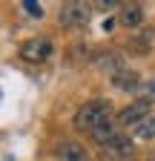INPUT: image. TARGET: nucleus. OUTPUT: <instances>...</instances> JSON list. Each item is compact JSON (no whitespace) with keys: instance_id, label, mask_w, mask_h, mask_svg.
Returning a JSON list of instances; mask_svg holds the SVG:
<instances>
[{"instance_id":"1","label":"nucleus","mask_w":155,"mask_h":161,"mask_svg":"<svg viewBox=\"0 0 155 161\" xmlns=\"http://www.w3.org/2000/svg\"><path fill=\"white\" fill-rule=\"evenodd\" d=\"M109 112H112V107L106 101H89V104H83L75 112V130H83L92 135L104 121H109Z\"/></svg>"},{"instance_id":"2","label":"nucleus","mask_w":155,"mask_h":161,"mask_svg":"<svg viewBox=\"0 0 155 161\" xmlns=\"http://www.w3.org/2000/svg\"><path fill=\"white\" fill-rule=\"evenodd\" d=\"M52 52H55V46L46 37H32V40H26L20 46V58L29 60V64H43V60L52 58Z\"/></svg>"},{"instance_id":"3","label":"nucleus","mask_w":155,"mask_h":161,"mask_svg":"<svg viewBox=\"0 0 155 161\" xmlns=\"http://www.w3.org/2000/svg\"><path fill=\"white\" fill-rule=\"evenodd\" d=\"M86 23H89V3H78V0L63 3V9H61V26L78 29V26H86Z\"/></svg>"},{"instance_id":"4","label":"nucleus","mask_w":155,"mask_h":161,"mask_svg":"<svg viewBox=\"0 0 155 161\" xmlns=\"http://www.w3.org/2000/svg\"><path fill=\"white\" fill-rule=\"evenodd\" d=\"M149 112H152V101H149V98H138V101H132L129 107H124V109L118 112V121H121V124H126V127H129V124L138 127L141 121L149 118Z\"/></svg>"},{"instance_id":"5","label":"nucleus","mask_w":155,"mask_h":161,"mask_svg":"<svg viewBox=\"0 0 155 161\" xmlns=\"http://www.w3.org/2000/svg\"><path fill=\"white\" fill-rule=\"evenodd\" d=\"M92 60H95V66L104 69L109 78H115L118 72H124V55L118 49H98Z\"/></svg>"},{"instance_id":"6","label":"nucleus","mask_w":155,"mask_h":161,"mask_svg":"<svg viewBox=\"0 0 155 161\" xmlns=\"http://www.w3.org/2000/svg\"><path fill=\"white\" fill-rule=\"evenodd\" d=\"M101 150H104V155H106V158H115V161H121V158H129V155L135 153L132 141H129L126 135H115L112 141H106V144H104Z\"/></svg>"},{"instance_id":"7","label":"nucleus","mask_w":155,"mask_h":161,"mask_svg":"<svg viewBox=\"0 0 155 161\" xmlns=\"http://www.w3.org/2000/svg\"><path fill=\"white\" fill-rule=\"evenodd\" d=\"M57 155H61V161H89L86 150L78 144V141H63V144L57 147Z\"/></svg>"},{"instance_id":"8","label":"nucleus","mask_w":155,"mask_h":161,"mask_svg":"<svg viewBox=\"0 0 155 161\" xmlns=\"http://www.w3.org/2000/svg\"><path fill=\"white\" fill-rule=\"evenodd\" d=\"M121 23H124V26H129V29L141 26V23H144V9H141L138 3L124 6V12H121Z\"/></svg>"},{"instance_id":"9","label":"nucleus","mask_w":155,"mask_h":161,"mask_svg":"<svg viewBox=\"0 0 155 161\" xmlns=\"http://www.w3.org/2000/svg\"><path fill=\"white\" fill-rule=\"evenodd\" d=\"M112 84L118 86V89H124V92H129V89H135L141 84V78H138V72H132V69H124V72H118L112 78Z\"/></svg>"},{"instance_id":"10","label":"nucleus","mask_w":155,"mask_h":161,"mask_svg":"<svg viewBox=\"0 0 155 161\" xmlns=\"http://www.w3.org/2000/svg\"><path fill=\"white\" fill-rule=\"evenodd\" d=\"M115 135H118V132H115V130H112V121H104V124H101L98 130H95V132H92V138H95V144H101V147L106 144V141H112Z\"/></svg>"},{"instance_id":"11","label":"nucleus","mask_w":155,"mask_h":161,"mask_svg":"<svg viewBox=\"0 0 155 161\" xmlns=\"http://www.w3.org/2000/svg\"><path fill=\"white\" fill-rule=\"evenodd\" d=\"M135 135H138V138H149V141H152V138H155V118L149 115L147 121H141V124L135 127Z\"/></svg>"},{"instance_id":"12","label":"nucleus","mask_w":155,"mask_h":161,"mask_svg":"<svg viewBox=\"0 0 155 161\" xmlns=\"http://www.w3.org/2000/svg\"><path fill=\"white\" fill-rule=\"evenodd\" d=\"M20 6H23L32 17H43V6H40V3H35V0H23Z\"/></svg>"},{"instance_id":"13","label":"nucleus","mask_w":155,"mask_h":161,"mask_svg":"<svg viewBox=\"0 0 155 161\" xmlns=\"http://www.w3.org/2000/svg\"><path fill=\"white\" fill-rule=\"evenodd\" d=\"M95 6H98V9H112V6H118V3H115V0H106V3H104V0H98Z\"/></svg>"},{"instance_id":"14","label":"nucleus","mask_w":155,"mask_h":161,"mask_svg":"<svg viewBox=\"0 0 155 161\" xmlns=\"http://www.w3.org/2000/svg\"><path fill=\"white\" fill-rule=\"evenodd\" d=\"M112 26H115V20H104V26H101V29H104V32H112Z\"/></svg>"}]
</instances>
